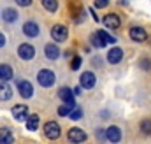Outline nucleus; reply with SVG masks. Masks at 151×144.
<instances>
[{"instance_id": "6ab92c4d", "label": "nucleus", "mask_w": 151, "mask_h": 144, "mask_svg": "<svg viewBox=\"0 0 151 144\" xmlns=\"http://www.w3.org/2000/svg\"><path fill=\"white\" fill-rule=\"evenodd\" d=\"M39 121H40L39 114H30V116H28V120H27V128H28L30 132L37 130V128H39Z\"/></svg>"}, {"instance_id": "20e7f679", "label": "nucleus", "mask_w": 151, "mask_h": 144, "mask_svg": "<svg viewBox=\"0 0 151 144\" xmlns=\"http://www.w3.org/2000/svg\"><path fill=\"white\" fill-rule=\"evenodd\" d=\"M51 37H53L55 42H63L69 37V28L65 25H55L51 28Z\"/></svg>"}, {"instance_id": "a211bd4d", "label": "nucleus", "mask_w": 151, "mask_h": 144, "mask_svg": "<svg viewBox=\"0 0 151 144\" xmlns=\"http://www.w3.org/2000/svg\"><path fill=\"white\" fill-rule=\"evenodd\" d=\"M12 76H14V74H12L11 65H5V63L0 65V79H2V81H11Z\"/></svg>"}, {"instance_id": "9d476101", "label": "nucleus", "mask_w": 151, "mask_h": 144, "mask_svg": "<svg viewBox=\"0 0 151 144\" xmlns=\"http://www.w3.org/2000/svg\"><path fill=\"white\" fill-rule=\"evenodd\" d=\"M11 112H12V118H14L16 121H27V120H28V116H30L27 106H23V104L14 106V107L11 109Z\"/></svg>"}, {"instance_id": "7ed1b4c3", "label": "nucleus", "mask_w": 151, "mask_h": 144, "mask_svg": "<svg viewBox=\"0 0 151 144\" xmlns=\"http://www.w3.org/2000/svg\"><path fill=\"white\" fill-rule=\"evenodd\" d=\"M86 132L83 130V128H77V127H74V128H70L69 132H67V139L70 141L72 144H81L86 141Z\"/></svg>"}, {"instance_id": "39448f33", "label": "nucleus", "mask_w": 151, "mask_h": 144, "mask_svg": "<svg viewBox=\"0 0 151 144\" xmlns=\"http://www.w3.org/2000/svg\"><path fill=\"white\" fill-rule=\"evenodd\" d=\"M18 56H19L21 60H32V58L35 56V48H34L32 44H28V42L19 44V46H18Z\"/></svg>"}, {"instance_id": "412c9836", "label": "nucleus", "mask_w": 151, "mask_h": 144, "mask_svg": "<svg viewBox=\"0 0 151 144\" xmlns=\"http://www.w3.org/2000/svg\"><path fill=\"white\" fill-rule=\"evenodd\" d=\"M12 97V90L9 84L5 83H0V100H9Z\"/></svg>"}, {"instance_id": "f704fd0d", "label": "nucleus", "mask_w": 151, "mask_h": 144, "mask_svg": "<svg viewBox=\"0 0 151 144\" xmlns=\"http://www.w3.org/2000/svg\"><path fill=\"white\" fill-rule=\"evenodd\" d=\"M118 4H121V5H127L128 2H127V0H118Z\"/></svg>"}, {"instance_id": "5701e85b", "label": "nucleus", "mask_w": 151, "mask_h": 144, "mask_svg": "<svg viewBox=\"0 0 151 144\" xmlns=\"http://www.w3.org/2000/svg\"><path fill=\"white\" fill-rule=\"evenodd\" d=\"M141 132L144 135H151V120L150 118H146V120L141 121Z\"/></svg>"}, {"instance_id": "4be33fe9", "label": "nucleus", "mask_w": 151, "mask_h": 144, "mask_svg": "<svg viewBox=\"0 0 151 144\" xmlns=\"http://www.w3.org/2000/svg\"><path fill=\"white\" fill-rule=\"evenodd\" d=\"M42 7L47 11V12H55L58 9V2L56 0H42Z\"/></svg>"}, {"instance_id": "a878e982", "label": "nucleus", "mask_w": 151, "mask_h": 144, "mask_svg": "<svg viewBox=\"0 0 151 144\" xmlns=\"http://www.w3.org/2000/svg\"><path fill=\"white\" fill-rule=\"evenodd\" d=\"M70 120H74V121H77V120H81L83 118V111H81V107H76L72 112H70V116H69Z\"/></svg>"}, {"instance_id": "ddd939ff", "label": "nucleus", "mask_w": 151, "mask_h": 144, "mask_svg": "<svg viewBox=\"0 0 151 144\" xmlns=\"http://www.w3.org/2000/svg\"><path fill=\"white\" fill-rule=\"evenodd\" d=\"M23 34L27 37H30V39H34V37H39L40 28H39V25L35 21H27V23L23 25Z\"/></svg>"}, {"instance_id": "bb28decb", "label": "nucleus", "mask_w": 151, "mask_h": 144, "mask_svg": "<svg viewBox=\"0 0 151 144\" xmlns=\"http://www.w3.org/2000/svg\"><path fill=\"white\" fill-rule=\"evenodd\" d=\"M81 63H83L81 56H74V58H72V62H70V69H72V71H77V69L81 67Z\"/></svg>"}, {"instance_id": "4468645a", "label": "nucleus", "mask_w": 151, "mask_h": 144, "mask_svg": "<svg viewBox=\"0 0 151 144\" xmlns=\"http://www.w3.org/2000/svg\"><path fill=\"white\" fill-rule=\"evenodd\" d=\"M106 132H107V141H111L113 144H118L119 141H121V137H123V134H121V128H119V127H116V125L109 127Z\"/></svg>"}, {"instance_id": "9b49d317", "label": "nucleus", "mask_w": 151, "mask_h": 144, "mask_svg": "<svg viewBox=\"0 0 151 144\" xmlns=\"http://www.w3.org/2000/svg\"><path fill=\"white\" fill-rule=\"evenodd\" d=\"M121 60H123V49H121V48L114 46V48H111V49L107 51V62H109L111 65H118Z\"/></svg>"}, {"instance_id": "aec40b11", "label": "nucleus", "mask_w": 151, "mask_h": 144, "mask_svg": "<svg viewBox=\"0 0 151 144\" xmlns=\"http://www.w3.org/2000/svg\"><path fill=\"white\" fill-rule=\"evenodd\" d=\"M90 42H91V46H93V48H106V46H107V44L104 42V39L100 37V34H99V32H93V34H91V37H90Z\"/></svg>"}, {"instance_id": "2f4dec72", "label": "nucleus", "mask_w": 151, "mask_h": 144, "mask_svg": "<svg viewBox=\"0 0 151 144\" xmlns=\"http://www.w3.org/2000/svg\"><path fill=\"white\" fill-rule=\"evenodd\" d=\"M5 42H7V40H5V35L0 32V48H4V46H5Z\"/></svg>"}, {"instance_id": "f8f14e48", "label": "nucleus", "mask_w": 151, "mask_h": 144, "mask_svg": "<svg viewBox=\"0 0 151 144\" xmlns=\"http://www.w3.org/2000/svg\"><path fill=\"white\" fill-rule=\"evenodd\" d=\"M18 90L23 99H32L34 97V86L28 81H18Z\"/></svg>"}, {"instance_id": "cd10ccee", "label": "nucleus", "mask_w": 151, "mask_h": 144, "mask_svg": "<svg viewBox=\"0 0 151 144\" xmlns=\"http://www.w3.org/2000/svg\"><path fill=\"white\" fill-rule=\"evenodd\" d=\"M93 5H95L97 9H104V7L109 5V0H93Z\"/></svg>"}, {"instance_id": "c85d7f7f", "label": "nucleus", "mask_w": 151, "mask_h": 144, "mask_svg": "<svg viewBox=\"0 0 151 144\" xmlns=\"http://www.w3.org/2000/svg\"><path fill=\"white\" fill-rule=\"evenodd\" d=\"M97 139H99L100 143H104V141L107 139V132L102 130V128H99V130H97Z\"/></svg>"}, {"instance_id": "1a4fd4ad", "label": "nucleus", "mask_w": 151, "mask_h": 144, "mask_svg": "<svg viewBox=\"0 0 151 144\" xmlns=\"http://www.w3.org/2000/svg\"><path fill=\"white\" fill-rule=\"evenodd\" d=\"M128 35H130L132 40H135V42H144V40H148V32H146L142 27H130Z\"/></svg>"}, {"instance_id": "b1692460", "label": "nucleus", "mask_w": 151, "mask_h": 144, "mask_svg": "<svg viewBox=\"0 0 151 144\" xmlns=\"http://www.w3.org/2000/svg\"><path fill=\"white\" fill-rule=\"evenodd\" d=\"M99 34H100L102 39H104V42H106V44H116V37L109 35V34H107V32H104V30H99Z\"/></svg>"}, {"instance_id": "0eeeda50", "label": "nucleus", "mask_w": 151, "mask_h": 144, "mask_svg": "<svg viewBox=\"0 0 151 144\" xmlns=\"http://www.w3.org/2000/svg\"><path fill=\"white\" fill-rule=\"evenodd\" d=\"M58 95H60V99L67 104V106H70V107H76V99H74V90H70L69 86H62L60 88V91H58Z\"/></svg>"}, {"instance_id": "f257e3e1", "label": "nucleus", "mask_w": 151, "mask_h": 144, "mask_svg": "<svg viewBox=\"0 0 151 144\" xmlns=\"http://www.w3.org/2000/svg\"><path fill=\"white\" fill-rule=\"evenodd\" d=\"M55 79H56L55 72L49 71V69H42V71H39V74H37L39 84H40V86H44V88L53 86V84H55Z\"/></svg>"}, {"instance_id": "7c9ffc66", "label": "nucleus", "mask_w": 151, "mask_h": 144, "mask_svg": "<svg viewBox=\"0 0 151 144\" xmlns=\"http://www.w3.org/2000/svg\"><path fill=\"white\" fill-rule=\"evenodd\" d=\"M141 67L142 69H151V60H148V58H144V60H141Z\"/></svg>"}, {"instance_id": "393cba45", "label": "nucleus", "mask_w": 151, "mask_h": 144, "mask_svg": "<svg viewBox=\"0 0 151 144\" xmlns=\"http://www.w3.org/2000/svg\"><path fill=\"white\" fill-rule=\"evenodd\" d=\"M74 109L76 107H70V106L65 104V106H60V107H58V114H60V116H70V112H72Z\"/></svg>"}, {"instance_id": "423d86ee", "label": "nucleus", "mask_w": 151, "mask_h": 144, "mask_svg": "<svg viewBox=\"0 0 151 144\" xmlns=\"http://www.w3.org/2000/svg\"><path fill=\"white\" fill-rule=\"evenodd\" d=\"M79 83H81V88H86V90H91L95 84H97V76L93 72H83L79 76Z\"/></svg>"}, {"instance_id": "f3484780", "label": "nucleus", "mask_w": 151, "mask_h": 144, "mask_svg": "<svg viewBox=\"0 0 151 144\" xmlns=\"http://www.w3.org/2000/svg\"><path fill=\"white\" fill-rule=\"evenodd\" d=\"M14 135L9 128H0V144H12Z\"/></svg>"}, {"instance_id": "f03ea898", "label": "nucleus", "mask_w": 151, "mask_h": 144, "mask_svg": "<svg viewBox=\"0 0 151 144\" xmlns=\"http://www.w3.org/2000/svg\"><path fill=\"white\" fill-rule=\"evenodd\" d=\"M60 134H62V130H60V125H58L56 121H47V123L44 125V135H46L47 139L55 141V139L60 137Z\"/></svg>"}, {"instance_id": "72a5a7b5", "label": "nucleus", "mask_w": 151, "mask_h": 144, "mask_svg": "<svg viewBox=\"0 0 151 144\" xmlns=\"http://www.w3.org/2000/svg\"><path fill=\"white\" fill-rule=\"evenodd\" d=\"M81 93V86H76L74 88V95H79Z\"/></svg>"}, {"instance_id": "6e6552de", "label": "nucleus", "mask_w": 151, "mask_h": 144, "mask_svg": "<svg viewBox=\"0 0 151 144\" xmlns=\"http://www.w3.org/2000/svg\"><path fill=\"white\" fill-rule=\"evenodd\" d=\"M102 21H104V27H107L109 30H118L119 27H121V18L118 16V14H106L104 18H102Z\"/></svg>"}, {"instance_id": "473e14b6", "label": "nucleus", "mask_w": 151, "mask_h": 144, "mask_svg": "<svg viewBox=\"0 0 151 144\" xmlns=\"http://www.w3.org/2000/svg\"><path fill=\"white\" fill-rule=\"evenodd\" d=\"M90 14L93 16V19H95V21H102L100 18H97V14H95V11H93V9H90Z\"/></svg>"}, {"instance_id": "2eb2a0df", "label": "nucleus", "mask_w": 151, "mask_h": 144, "mask_svg": "<svg viewBox=\"0 0 151 144\" xmlns=\"http://www.w3.org/2000/svg\"><path fill=\"white\" fill-rule=\"evenodd\" d=\"M44 55L47 60H58L60 58V48L56 44H46L44 46Z\"/></svg>"}, {"instance_id": "dca6fc26", "label": "nucleus", "mask_w": 151, "mask_h": 144, "mask_svg": "<svg viewBox=\"0 0 151 144\" xmlns=\"http://www.w3.org/2000/svg\"><path fill=\"white\" fill-rule=\"evenodd\" d=\"M2 18H4V21H5V23H14V21L18 19V11H16V9H12V7H7V9H4Z\"/></svg>"}, {"instance_id": "c756f323", "label": "nucleus", "mask_w": 151, "mask_h": 144, "mask_svg": "<svg viewBox=\"0 0 151 144\" xmlns=\"http://www.w3.org/2000/svg\"><path fill=\"white\" fill-rule=\"evenodd\" d=\"M18 5H21V7H30L32 5V0H14Z\"/></svg>"}]
</instances>
